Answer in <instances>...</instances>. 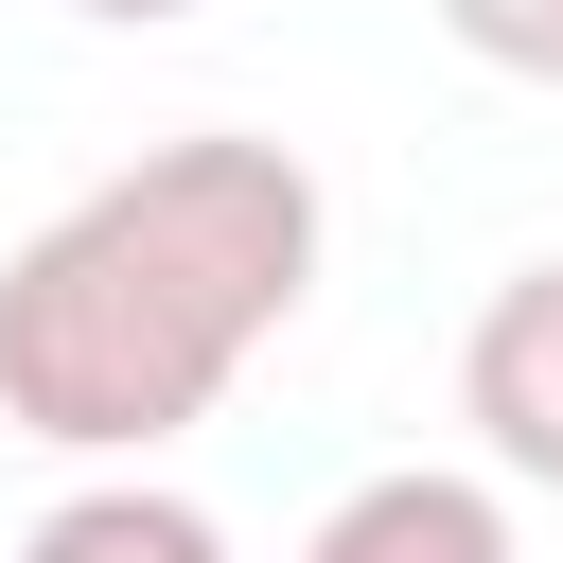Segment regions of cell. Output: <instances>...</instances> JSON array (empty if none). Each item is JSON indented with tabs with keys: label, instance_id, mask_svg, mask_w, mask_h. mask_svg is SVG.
Masks as SVG:
<instances>
[{
	"label": "cell",
	"instance_id": "obj_1",
	"mask_svg": "<svg viewBox=\"0 0 563 563\" xmlns=\"http://www.w3.org/2000/svg\"><path fill=\"white\" fill-rule=\"evenodd\" d=\"M317 246L334 211L299 141H246V123L141 141L123 176H88L0 246V422L88 475H141L299 334Z\"/></svg>",
	"mask_w": 563,
	"mask_h": 563
},
{
	"label": "cell",
	"instance_id": "obj_2",
	"mask_svg": "<svg viewBox=\"0 0 563 563\" xmlns=\"http://www.w3.org/2000/svg\"><path fill=\"white\" fill-rule=\"evenodd\" d=\"M457 422L510 493H563V264H510L457 334Z\"/></svg>",
	"mask_w": 563,
	"mask_h": 563
},
{
	"label": "cell",
	"instance_id": "obj_3",
	"mask_svg": "<svg viewBox=\"0 0 563 563\" xmlns=\"http://www.w3.org/2000/svg\"><path fill=\"white\" fill-rule=\"evenodd\" d=\"M299 563H510V493L405 457V475H352V493L299 528Z\"/></svg>",
	"mask_w": 563,
	"mask_h": 563
},
{
	"label": "cell",
	"instance_id": "obj_4",
	"mask_svg": "<svg viewBox=\"0 0 563 563\" xmlns=\"http://www.w3.org/2000/svg\"><path fill=\"white\" fill-rule=\"evenodd\" d=\"M18 563H229V528L194 493H158V475H88V493H53L18 528Z\"/></svg>",
	"mask_w": 563,
	"mask_h": 563
},
{
	"label": "cell",
	"instance_id": "obj_5",
	"mask_svg": "<svg viewBox=\"0 0 563 563\" xmlns=\"http://www.w3.org/2000/svg\"><path fill=\"white\" fill-rule=\"evenodd\" d=\"M440 35L510 88H563V0H440Z\"/></svg>",
	"mask_w": 563,
	"mask_h": 563
},
{
	"label": "cell",
	"instance_id": "obj_6",
	"mask_svg": "<svg viewBox=\"0 0 563 563\" xmlns=\"http://www.w3.org/2000/svg\"><path fill=\"white\" fill-rule=\"evenodd\" d=\"M70 18H106V35H158V18H194V0H70Z\"/></svg>",
	"mask_w": 563,
	"mask_h": 563
}]
</instances>
